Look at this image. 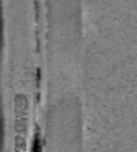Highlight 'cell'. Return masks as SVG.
<instances>
[{"label": "cell", "instance_id": "1", "mask_svg": "<svg viewBox=\"0 0 137 152\" xmlns=\"http://www.w3.org/2000/svg\"><path fill=\"white\" fill-rule=\"evenodd\" d=\"M15 102H16V105H18L20 108H25V105L28 103V98H26V95H23V93H16Z\"/></svg>", "mask_w": 137, "mask_h": 152}]
</instances>
